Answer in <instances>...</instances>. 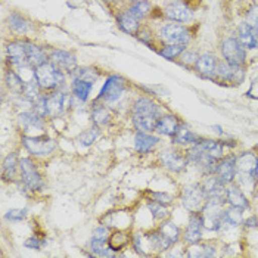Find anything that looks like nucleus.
Listing matches in <instances>:
<instances>
[{
    "mask_svg": "<svg viewBox=\"0 0 258 258\" xmlns=\"http://www.w3.org/2000/svg\"><path fill=\"white\" fill-rule=\"evenodd\" d=\"M98 136H99V127L89 128V130H86V132H83V133L80 135V145L84 146V148H89V146H92V145L96 142Z\"/></svg>",
    "mask_w": 258,
    "mask_h": 258,
    "instance_id": "obj_45",
    "label": "nucleus"
},
{
    "mask_svg": "<svg viewBox=\"0 0 258 258\" xmlns=\"http://www.w3.org/2000/svg\"><path fill=\"white\" fill-rule=\"evenodd\" d=\"M226 202L216 201V199H207L205 205L201 210V217L204 221V229L211 232H219L223 229V207Z\"/></svg>",
    "mask_w": 258,
    "mask_h": 258,
    "instance_id": "obj_4",
    "label": "nucleus"
},
{
    "mask_svg": "<svg viewBox=\"0 0 258 258\" xmlns=\"http://www.w3.org/2000/svg\"><path fill=\"white\" fill-rule=\"evenodd\" d=\"M21 127L25 128V132H41L44 124H43V117L36 114L34 111H25L18 115Z\"/></svg>",
    "mask_w": 258,
    "mask_h": 258,
    "instance_id": "obj_24",
    "label": "nucleus"
},
{
    "mask_svg": "<svg viewBox=\"0 0 258 258\" xmlns=\"http://www.w3.org/2000/svg\"><path fill=\"white\" fill-rule=\"evenodd\" d=\"M159 37L167 44H187L190 41V33L186 27L171 22L165 24L159 30Z\"/></svg>",
    "mask_w": 258,
    "mask_h": 258,
    "instance_id": "obj_9",
    "label": "nucleus"
},
{
    "mask_svg": "<svg viewBox=\"0 0 258 258\" xmlns=\"http://www.w3.org/2000/svg\"><path fill=\"white\" fill-rule=\"evenodd\" d=\"M90 251L92 254L95 255H99V257H109V255H114V251L109 248L108 245V240H99V239H90Z\"/></svg>",
    "mask_w": 258,
    "mask_h": 258,
    "instance_id": "obj_39",
    "label": "nucleus"
},
{
    "mask_svg": "<svg viewBox=\"0 0 258 258\" xmlns=\"http://www.w3.org/2000/svg\"><path fill=\"white\" fill-rule=\"evenodd\" d=\"M226 202L230 207H236L243 211L249 208V202H248V198L245 197V194L242 192V187L239 184H233V183L226 187Z\"/></svg>",
    "mask_w": 258,
    "mask_h": 258,
    "instance_id": "obj_21",
    "label": "nucleus"
},
{
    "mask_svg": "<svg viewBox=\"0 0 258 258\" xmlns=\"http://www.w3.org/2000/svg\"><path fill=\"white\" fill-rule=\"evenodd\" d=\"M92 121L99 128L106 127L111 122V112H109V109L105 108V105H96L92 109Z\"/></svg>",
    "mask_w": 258,
    "mask_h": 258,
    "instance_id": "obj_34",
    "label": "nucleus"
},
{
    "mask_svg": "<svg viewBox=\"0 0 258 258\" xmlns=\"http://www.w3.org/2000/svg\"><path fill=\"white\" fill-rule=\"evenodd\" d=\"M211 130H214L217 135H220V136H223L224 135V132H223V128L220 127V125H211Z\"/></svg>",
    "mask_w": 258,
    "mask_h": 258,
    "instance_id": "obj_56",
    "label": "nucleus"
},
{
    "mask_svg": "<svg viewBox=\"0 0 258 258\" xmlns=\"http://www.w3.org/2000/svg\"><path fill=\"white\" fill-rule=\"evenodd\" d=\"M27 60H28V63L31 67L36 68V67H39L41 63L47 62V55L44 53V50L41 47L30 43V41H27Z\"/></svg>",
    "mask_w": 258,
    "mask_h": 258,
    "instance_id": "obj_31",
    "label": "nucleus"
},
{
    "mask_svg": "<svg viewBox=\"0 0 258 258\" xmlns=\"http://www.w3.org/2000/svg\"><path fill=\"white\" fill-rule=\"evenodd\" d=\"M202 189L207 199H216L226 202V186L217 179L216 174H208L202 181Z\"/></svg>",
    "mask_w": 258,
    "mask_h": 258,
    "instance_id": "obj_16",
    "label": "nucleus"
},
{
    "mask_svg": "<svg viewBox=\"0 0 258 258\" xmlns=\"http://www.w3.org/2000/svg\"><path fill=\"white\" fill-rule=\"evenodd\" d=\"M202 230H204V221L201 217V213H190L184 235H183L184 240L189 245L199 243V240L202 238Z\"/></svg>",
    "mask_w": 258,
    "mask_h": 258,
    "instance_id": "obj_18",
    "label": "nucleus"
},
{
    "mask_svg": "<svg viewBox=\"0 0 258 258\" xmlns=\"http://www.w3.org/2000/svg\"><path fill=\"white\" fill-rule=\"evenodd\" d=\"M93 84L95 83H90V81H86V80L74 79L73 83H71V93L80 102H86V100L89 99V96H90Z\"/></svg>",
    "mask_w": 258,
    "mask_h": 258,
    "instance_id": "obj_26",
    "label": "nucleus"
},
{
    "mask_svg": "<svg viewBox=\"0 0 258 258\" xmlns=\"http://www.w3.org/2000/svg\"><path fill=\"white\" fill-rule=\"evenodd\" d=\"M161 117L159 106L149 98H139L133 105L132 119L135 127L139 132L152 133L155 130V125Z\"/></svg>",
    "mask_w": 258,
    "mask_h": 258,
    "instance_id": "obj_1",
    "label": "nucleus"
},
{
    "mask_svg": "<svg viewBox=\"0 0 258 258\" xmlns=\"http://www.w3.org/2000/svg\"><path fill=\"white\" fill-rule=\"evenodd\" d=\"M138 37H139L140 41H143V43H146V44L151 43V34H148V33H145V31L138 33Z\"/></svg>",
    "mask_w": 258,
    "mask_h": 258,
    "instance_id": "obj_54",
    "label": "nucleus"
},
{
    "mask_svg": "<svg viewBox=\"0 0 258 258\" xmlns=\"http://www.w3.org/2000/svg\"><path fill=\"white\" fill-rule=\"evenodd\" d=\"M33 109L36 114H39L40 117H46L47 115V102H46V96H40L39 99L33 103Z\"/></svg>",
    "mask_w": 258,
    "mask_h": 258,
    "instance_id": "obj_48",
    "label": "nucleus"
},
{
    "mask_svg": "<svg viewBox=\"0 0 258 258\" xmlns=\"http://www.w3.org/2000/svg\"><path fill=\"white\" fill-rule=\"evenodd\" d=\"M198 145L211 157L221 159L224 157V142H217V140L202 139L198 142Z\"/></svg>",
    "mask_w": 258,
    "mask_h": 258,
    "instance_id": "obj_32",
    "label": "nucleus"
},
{
    "mask_svg": "<svg viewBox=\"0 0 258 258\" xmlns=\"http://www.w3.org/2000/svg\"><path fill=\"white\" fill-rule=\"evenodd\" d=\"M46 243L44 239H40L39 236H30L24 242V246L28 249H41V246Z\"/></svg>",
    "mask_w": 258,
    "mask_h": 258,
    "instance_id": "obj_51",
    "label": "nucleus"
},
{
    "mask_svg": "<svg viewBox=\"0 0 258 258\" xmlns=\"http://www.w3.org/2000/svg\"><path fill=\"white\" fill-rule=\"evenodd\" d=\"M179 118L176 115H171V114H167V115H161L155 125V133H158L159 136H168V138H173L180 127Z\"/></svg>",
    "mask_w": 258,
    "mask_h": 258,
    "instance_id": "obj_20",
    "label": "nucleus"
},
{
    "mask_svg": "<svg viewBox=\"0 0 258 258\" xmlns=\"http://www.w3.org/2000/svg\"><path fill=\"white\" fill-rule=\"evenodd\" d=\"M201 140H202V138L198 136L197 133H194V132H192L187 125H184V124H180L177 133L173 136V142H174L176 145H184V146H187V145H195V143H198Z\"/></svg>",
    "mask_w": 258,
    "mask_h": 258,
    "instance_id": "obj_28",
    "label": "nucleus"
},
{
    "mask_svg": "<svg viewBox=\"0 0 258 258\" xmlns=\"http://www.w3.org/2000/svg\"><path fill=\"white\" fill-rule=\"evenodd\" d=\"M238 39L246 49H255V47H258V31L252 25H249L246 21L239 24Z\"/></svg>",
    "mask_w": 258,
    "mask_h": 258,
    "instance_id": "obj_23",
    "label": "nucleus"
},
{
    "mask_svg": "<svg viewBox=\"0 0 258 258\" xmlns=\"http://www.w3.org/2000/svg\"><path fill=\"white\" fill-rule=\"evenodd\" d=\"M106 2H112V0H106Z\"/></svg>",
    "mask_w": 258,
    "mask_h": 258,
    "instance_id": "obj_59",
    "label": "nucleus"
},
{
    "mask_svg": "<svg viewBox=\"0 0 258 258\" xmlns=\"http://www.w3.org/2000/svg\"><path fill=\"white\" fill-rule=\"evenodd\" d=\"M128 12L136 18V20H143L149 15L151 12V3L146 2V0H140V2H136L133 3V6L128 9Z\"/></svg>",
    "mask_w": 258,
    "mask_h": 258,
    "instance_id": "obj_41",
    "label": "nucleus"
},
{
    "mask_svg": "<svg viewBox=\"0 0 258 258\" xmlns=\"http://www.w3.org/2000/svg\"><path fill=\"white\" fill-rule=\"evenodd\" d=\"M149 195H151V198L154 199L155 202L162 204V205H170L173 202V197L165 194V192H151Z\"/></svg>",
    "mask_w": 258,
    "mask_h": 258,
    "instance_id": "obj_50",
    "label": "nucleus"
},
{
    "mask_svg": "<svg viewBox=\"0 0 258 258\" xmlns=\"http://www.w3.org/2000/svg\"><path fill=\"white\" fill-rule=\"evenodd\" d=\"M159 139L157 136L148 133V132H139L135 136V148L139 154H148L151 152L157 145H158Z\"/></svg>",
    "mask_w": 258,
    "mask_h": 258,
    "instance_id": "obj_25",
    "label": "nucleus"
},
{
    "mask_svg": "<svg viewBox=\"0 0 258 258\" xmlns=\"http://www.w3.org/2000/svg\"><path fill=\"white\" fill-rule=\"evenodd\" d=\"M146 240H148L151 249H154V251H157V252L167 251V249H170V248L174 245L170 239L167 238V236H164L159 230L158 232H154V233H149V235L146 236Z\"/></svg>",
    "mask_w": 258,
    "mask_h": 258,
    "instance_id": "obj_29",
    "label": "nucleus"
},
{
    "mask_svg": "<svg viewBox=\"0 0 258 258\" xmlns=\"http://www.w3.org/2000/svg\"><path fill=\"white\" fill-rule=\"evenodd\" d=\"M214 174L224 186L232 184L236 179V157H223L217 164Z\"/></svg>",
    "mask_w": 258,
    "mask_h": 258,
    "instance_id": "obj_14",
    "label": "nucleus"
},
{
    "mask_svg": "<svg viewBox=\"0 0 258 258\" xmlns=\"http://www.w3.org/2000/svg\"><path fill=\"white\" fill-rule=\"evenodd\" d=\"M46 102H47V115L49 117H60L63 115L73 105V93H67L58 90L49 96H46Z\"/></svg>",
    "mask_w": 258,
    "mask_h": 258,
    "instance_id": "obj_11",
    "label": "nucleus"
},
{
    "mask_svg": "<svg viewBox=\"0 0 258 258\" xmlns=\"http://www.w3.org/2000/svg\"><path fill=\"white\" fill-rule=\"evenodd\" d=\"M128 242H130V238H128V235L124 233V232H114V233L108 238V245H109V248H111L114 252L124 249V248L128 245Z\"/></svg>",
    "mask_w": 258,
    "mask_h": 258,
    "instance_id": "obj_38",
    "label": "nucleus"
},
{
    "mask_svg": "<svg viewBox=\"0 0 258 258\" xmlns=\"http://www.w3.org/2000/svg\"><path fill=\"white\" fill-rule=\"evenodd\" d=\"M20 168V159L17 154H9L5 161H3V165H2V174H3V179L5 180H14L17 177V171Z\"/></svg>",
    "mask_w": 258,
    "mask_h": 258,
    "instance_id": "obj_30",
    "label": "nucleus"
},
{
    "mask_svg": "<svg viewBox=\"0 0 258 258\" xmlns=\"http://www.w3.org/2000/svg\"><path fill=\"white\" fill-rule=\"evenodd\" d=\"M22 145L31 155H50L55 148L56 142L47 136H22Z\"/></svg>",
    "mask_w": 258,
    "mask_h": 258,
    "instance_id": "obj_10",
    "label": "nucleus"
},
{
    "mask_svg": "<svg viewBox=\"0 0 258 258\" xmlns=\"http://www.w3.org/2000/svg\"><path fill=\"white\" fill-rule=\"evenodd\" d=\"M158 230L164 236H167V238L170 239L173 243H177L180 240V236H181L179 226L174 224L173 221H162V224L159 226Z\"/></svg>",
    "mask_w": 258,
    "mask_h": 258,
    "instance_id": "obj_37",
    "label": "nucleus"
},
{
    "mask_svg": "<svg viewBox=\"0 0 258 258\" xmlns=\"http://www.w3.org/2000/svg\"><path fill=\"white\" fill-rule=\"evenodd\" d=\"M74 79H81L90 83H95L96 80L99 79V73L95 68H89V67H83V68H76L73 71Z\"/></svg>",
    "mask_w": 258,
    "mask_h": 258,
    "instance_id": "obj_43",
    "label": "nucleus"
},
{
    "mask_svg": "<svg viewBox=\"0 0 258 258\" xmlns=\"http://www.w3.org/2000/svg\"><path fill=\"white\" fill-rule=\"evenodd\" d=\"M148 208H149V211H151L152 217H154L155 220H165L168 216H170L167 205L158 204V202H155V201L149 202V204H148Z\"/></svg>",
    "mask_w": 258,
    "mask_h": 258,
    "instance_id": "obj_46",
    "label": "nucleus"
},
{
    "mask_svg": "<svg viewBox=\"0 0 258 258\" xmlns=\"http://www.w3.org/2000/svg\"><path fill=\"white\" fill-rule=\"evenodd\" d=\"M180 201L189 213H199L207 202V197L202 189V184L190 183V184L184 186Z\"/></svg>",
    "mask_w": 258,
    "mask_h": 258,
    "instance_id": "obj_5",
    "label": "nucleus"
},
{
    "mask_svg": "<svg viewBox=\"0 0 258 258\" xmlns=\"http://www.w3.org/2000/svg\"><path fill=\"white\" fill-rule=\"evenodd\" d=\"M27 210L25 208H12V210H9L6 214H5V219L9 220V221H22V220H25L27 217Z\"/></svg>",
    "mask_w": 258,
    "mask_h": 258,
    "instance_id": "obj_47",
    "label": "nucleus"
},
{
    "mask_svg": "<svg viewBox=\"0 0 258 258\" xmlns=\"http://www.w3.org/2000/svg\"><path fill=\"white\" fill-rule=\"evenodd\" d=\"M20 173L22 183L25 184V187L31 192H37L40 190L44 183L40 176L37 167L34 165V162L31 158H21L20 159Z\"/></svg>",
    "mask_w": 258,
    "mask_h": 258,
    "instance_id": "obj_8",
    "label": "nucleus"
},
{
    "mask_svg": "<svg viewBox=\"0 0 258 258\" xmlns=\"http://www.w3.org/2000/svg\"><path fill=\"white\" fill-rule=\"evenodd\" d=\"M159 159H161L162 167H165L167 170H170L173 173H181V171H184L186 167H187V164H189L187 155L184 157V155H181L180 152L174 151V149H165V151H162Z\"/></svg>",
    "mask_w": 258,
    "mask_h": 258,
    "instance_id": "obj_13",
    "label": "nucleus"
},
{
    "mask_svg": "<svg viewBox=\"0 0 258 258\" xmlns=\"http://www.w3.org/2000/svg\"><path fill=\"white\" fill-rule=\"evenodd\" d=\"M258 155L254 152H243L236 157V181L242 189H251L257 180Z\"/></svg>",
    "mask_w": 258,
    "mask_h": 258,
    "instance_id": "obj_2",
    "label": "nucleus"
},
{
    "mask_svg": "<svg viewBox=\"0 0 258 258\" xmlns=\"http://www.w3.org/2000/svg\"><path fill=\"white\" fill-rule=\"evenodd\" d=\"M108 233H109V229L106 226H99L93 230V235L92 238L93 239H99V240H108Z\"/></svg>",
    "mask_w": 258,
    "mask_h": 258,
    "instance_id": "obj_53",
    "label": "nucleus"
},
{
    "mask_svg": "<svg viewBox=\"0 0 258 258\" xmlns=\"http://www.w3.org/2000/svg\"><path fill=\"white\" fill-rule=\"evenodd\" d=\"M8 22H9V27H11L15 33H20V34L27 33V31L31 28L30 22L25 20L21 14H17V12H14V14L9 15Z\"/></svg>",
    "mask_w": 258,
    "mask_h": 258,
    "instance_id": "obj_36",
    "label": "nucleus"
},
{
    "mask_svg": "<svg viewBox=\"0 0 258 258\" xmlns=\"http://www.w3.org/2000/svg\"><path fill=\"white\" fill-rule=\"evenodd\" d=\"M186 50V46L184 44H165L158 53L161 56H164L165 59L173 60L176 58L181 56V53Z\"/></svg>",
    "mask_w": 258,
    "mask_h": 258,
    "instance_id": "obj_40",
    "label": "nucleus"
},
{
    "mask_svg": "<svg viewBox=\"0 0 258 258\" xmlns=\"http://www.w3.org/2000/svg\"><path fill=\"white\" fill-rule=\"evenodd\" d=\"M255 180H257V183H258V164H257V173H255Z\"/></svg>",
    "mask_w": 258,
    "mask_h": 258,
    "instance_id": "obj_57",
    "label": "nucleus"
},
{
    "mask_svg": "<svg viewBox=\"0 0 258 258\" xmlns=\"http://www.w3.org/2000/svg\"><path fill=\"white\" fill-rule=\"evenodd\" d=\"M199 55L197 52H190V50H184L183 53H181V63L183 65H186V67H190V65H195L197 63V60H198Z\"/></svg>",
    "mask_w": 258,
    "mask_h": 258,
    "instance_id": "obj_52",
    "label": "nucleus"
},
{
    "mask_svg": "<svg viewBox=\"0 0 258 258\" xmlns=\"http://www.w3.org/2000/svg\"><path fill=\"white\" fill-rule=\"evenodd\" d=\"M5 81H6V86H8L12 92H18V93L22 92L24 81H22V79L18 76V73H15V71H8V73H6V77H5Z\"/></svg>",
    "mask_w": 258,
    "mask_h": 258,
    "instance_id": "obj_44",
    "label": "nucleus"
},
{
    "mask_svg": "<svg viewBox=\"0 0 258 258\" xmlns=\"http://www.w3.org/2000/svg\"><path fill=\"white\" fill-rule=\"evenodd\" d=\"M221 55L224 60L230 65L242 67L246 62V47L239 41L238 37H227L221 43Z\"/></svg>",
    "mask_w": 258,
    "mask_h": 258,
    "instance_id": "obj_6",
    "label": "nucleus"
},
{
    "mask_svg": "<svg viewBox=\"0 0 258 258\" xmlns=\"http://www.w3.org/2000/svg\"><path fill=\"white\" fill-rule=\"evenodd\" d=\"M243 224H245L246 227H255L258 224L257 217H249V219L243 220Z\"/></svg>",
    "mask_w": 258,
    "mask_h": 258,
    "instance_id": "obj_55",
    "label": "nucleus"
},
{
    "mask_svg": "<svg viewBox=\"0 0 258 258\" xmlns=\"http://www.w3.org/2000/svg\"><path fill=\"white\" fill-rule=\"evenodd\" d=\"M243 210L236 208V207H229L223 213V226H230V227H238L243 223Z\"/></svg>",
    "mask_w": 258,
    "mask_h": 258,
    "instance_id": "obj_33",
    "label": "nucleus"
},
{
    "mask_svg": "<svg viewBox=\"0 0 258 258\" xmlns=\"http://www.w3.org/2000/svg\"><path fill=\"white\" fill-rule=\"evenodd\" d=\"M132 2H133V3H136V2H140V0H132Z\"/></svg>",
    "mask_w": 258,
    "mask_h": 258,
    "instance_id": "obj_58",
    "label": "nucleus"
},
{
    "mask_svg": "<svg viewBox=\"0 0 258 258\" xmlns=\"http://www.w3.org/2000/svg\"><path fill=\"white\" fill-rule=\"evenodd\" d=\"M217 65H219V62L214 55L202 53V55H199L198 60L195 63V70L204 79H214L217 76Z\"/></svg>",
    "mask_w": 258,
    "mask_h": 258,
    "instance_id": "obj_19",
    "label": "nucleus"
},
{
    "mask_svg": "<svg viewBox=\"0 0 258 258\" xmlns=\"http://www.w3.org/2000/svg\"><path fill=\"white\" fill-rule=\"evenodd\" d=\"M164 15L165 18H168L173 22H179V24H187L194 18V12L192 9L181 2H173L170 3L165 9H164Z\"/></svg>",
    "mask_w": 258,
    "mask_h": 258,
    "instance_id": "obj_15",
    "label": "nucleus"
},
{
    "mask_svg": "<svg viewBox=\"0 0 258 258\" xmlns=\"http://www.w3.org/2000/svg\"><path fill=\"white\" fill-rule=\"evenodd\" d=\"M40 86H39V83H37V80L34 79V80H30V81H25L24 83V86H22V92H21L20 95H22L25 99L28 100L31 105L36 102V100L39 99L40 96Z\"/></svg>",
    "mask_w": 258,
    "mask_h": 258,
    "instance_id": "obj_35",
    "label": "nucleus"
},
{
    "mask_svg": "<svg viewBox=\"0 0 258 258\" xmlns=\"http://www.w3.org/2000/svg\"><path fill=\"white\" fill-rule=\"evenodd\" d=\"M187 158H189V162L195 164L199 171L205 176L216 173V168H217V164L220 161V159L211 157L210 154H207L198 143L192 145V148L187 152Z\"/></svg>",
    "mask_w": 258,
    "mask_h": 258,
    "instance_id": "obj_7",
    "label": "nucleus"
},
{
    "mask_svg": "<svg viewBox=\"0 0 258 258\" xmlns=\"http://www.w3.org/2000/svg\"><path fill=\"white\" fill-rule=\"evenodd\" d=\"M217 77L224 81L240 83L243 80V70L239 65H230L226 60H223L217 65Z\"/></svg>",
    "mask_w": 258,
    "mask_h": 258,
    "instance_id": "obj_22",
    "label": "nucleus"
},
{
    "mask_svg": "<svg viewBox=\"0 0 258 258\" xmlns=\"http://www.w3.org/2000/svg\"><path fill=\"white\" fill-rule=\"evenodd\" d=\"M49 59L50 62L58 67L62 71H67V73H73L76 68H77V58L73 52H68V50H59V49H55L50 52L49 55Z\"/></svg>",
    "mask_w": 258,
    "mask_h": 258,
    "instance_id": "obj_17",
    "label": "nucleus"
},
{
    "mask_svg": "<svg viewBox=\"0 0 258 258\" xmlns=\"http://www.w3.org/2000/svg\"><path fill=\"white\" fill-rule=\"evenodd\" d=\"M190 249L192 251L187 254L189 257H214L216 255V248L208 243H202V245L195 243V246Z\"/></svg>",
    "mask_w": 258,
    "mask_h": 258,
    "instance_id": "obj_42",
    "label": "nucleus"
},
{
    "mask_svg": "<svg viewBox=\"0 0 258 258\" xmlns=\"http://www.w3.org/2000/svg\"><path fill=\"white\" fill-rule=\"evenodd\" d=\"M36 80L41 90H56L63 86L65 74L62 70L47 60L39 67H36Z\"/></svg>",
    "mask_w": 258,
    "mask_h": 258,
    "instance_id": "obj_3",
    "label": "nucleus"
},
{
    "mask_svg": "<svg viewBox=\"0 0 258 258\" xmlns=\"http://www.w3.org/2000/svg\"><path fill=\"white\" fill-rule=\"evenodd\" d=\"M117 24L124 33H127L130 36H136L139 31V20H136L128 11L121 12L117 15Z\"/></svg>",
    "mask_w": 258,
    "mask_h": 258,
    "instance_id": "obj_27",
    "label": "nucleus"
},
{
    "mask_svg": "<svg viewBox=\"0 0 258 258\" xmlns=\"http://www.w3.org/2000/svg\"><path fill=\"white\" fill-rule=\"evenodd\" d=\"M124 92H125V81L119 76H111L106 79L100 90L99 100L108 102V103L117 102L124 95Z\"/></svg>",
    "mask_w": 258,
    "mask_h": 258,
    "instance_id": "obj_12",
    "label": "nucleus"
},
{
    "mask_svg": "<svg viewBox=\"0 0 258 258\" xmlns=\"http://www.w3.org/2000/svg\"><path fill=\"white\" fill-rule=\"evenodd\" d=\"M246 22L258 31V5H252L246 12Z\"/></svg>",
    "mask_w": 258,
    "mask_h": 258,
    "instance_id": "obj_49",
    "label": "nucleus"
}]
</instances>
